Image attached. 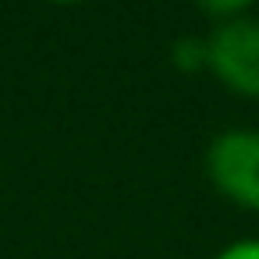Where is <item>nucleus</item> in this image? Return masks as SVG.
Here are the masks:
<instances>
[{
	"label": "nucleus",
	"instance_id": "nucleus-1",
	"mask_svg": "<svg viewBox=\"0 0 259 259\" xmlns=\"http://www.w3.org/2000/svg\"><path fill=\"white\" fill-rule=\"evenodd\" d=\"M206 178L234 206L259 213V128H227L206 146Z\"/></svg>",
	"mask_w": 259,
	"mask_h": 259
},
{
	"label": "nucleus",
	"instance_id": "nucleus-4",
	"mask_svg": "<svg viewBox=\"0 0 259 259\" xmlns=\"http://www.w3.org/2000/svg\"><path fill=\"white\" fill-rule=\"evenodd\" d=\"M195 4H199V11H202V15H209V18L220 25V22L245 18V15L252 11L255 0H195Z\"/></svg>",
	"mask_w": 259,
	"mask_h": 259
},
{
	"label": "nucleus",
	"instance_id": "nucleus-2",
	"mask_svg": "<svg viewBox=\"0 0 259 259\" xmlns=\"http://www.w3.org/2000/svg\"><path fill=\"white\" fill-rule=\"evenodd\" d=\"M206 71L245 100H259V18L245 15L213 25L206 36Z\"/></svg>",
	"mask_w": 259,
	"mask_h": 259
},
{
	"label": "nucleus",
	"instance_id": "nucleus-5",
	"mask_svg": "<svg viewBox=\"0 0 259 259\" xmlns=\"http://www.w3.org/2000/svg\"><path fill=\"white\" fill-rule=\"evenodd\" d=\"M213 259H259V238H238V241L224 245Z\"/></svg>",
	"mask_w": 259,
	"mask_h": 259
},
{
	"label": "nucleus",
	"instance_id": "nucleus-6",
	"mask_svg": "<svg viewBox=\"0 0 259 259\" xmlns=\"http://www.w3.org/2000/svg\"><path fill=\"white\" fill-rule=\"evenodd\" d=\"M47 4H61V8H78V4H89V0H47Z\"/></svg>",
	"mask_w": 259,
	"mask_h": 259
},
{
	"label": "nucleus",
	"instance_id": "nucleus-3",
	"mask_svg": "<svg viewBox=\"0 0 259 259\" xmlns=\"http://www.w3.org/2000/svg\"><path fill=\"white\" fill-rule=\"evenodd\" d=\"M170 64L185 75L206 71V36H181L170 47Z\"/></svg>",
	"mask_w": 259,
	"mask_h": 259
}]
</instances>
